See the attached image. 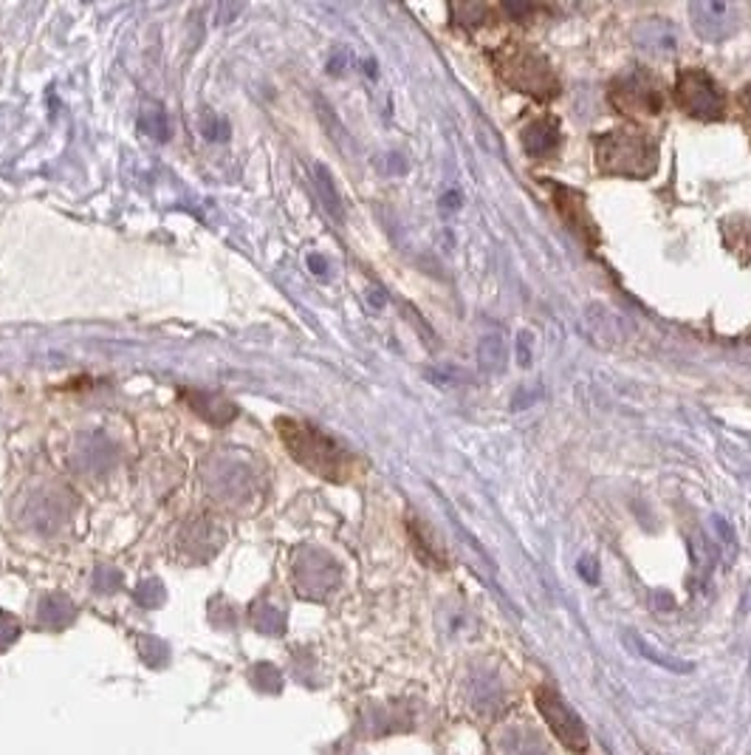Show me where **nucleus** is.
<instances>
[{
  "instance_id": "nucleus-1",
  "label": "nucleus",
  "mask_w": 751,
  "mask_h": 755,
  "mask_svg": "<svg viewBox=\"0 0 751 755\" xmlns=\"http://www.w3.org/2000/svg\"><path fill=\"white\" fill-rule=\"evenodd\" d=\"M277 433L283 438L285 451L309 473L325 481H348L356 470V462L343 444L323 433L320 428L300 419H277Z\"/></svg>"
},
{
  "instance_id": "nucleus-2",
  "label": "nucleus",
  "mask_w": 751,
  "mask_h": 755,
  "mask_svg": "<svg viewBox=\"0 0 751 755\" xmlns=\"http://www.w3.org/2000/svg\"><path fill=\"white\" fill-rule=\"evenodd\" d=\"M596 165L610 176L644 179L659 165V147L639 131H610L596 140Z\"/></svg>"
},
{
  "instance_id": "nucleus-3",
  "label": "nucleus",
  "mask_w": 751,
  "mask_h": 755,
  "mask_svg": "<svg viewBox=\"0 0 751 755\" xmlns=\"http://www.w3.org/2000/svg\"><path fill=\"white\" fill-rule=\"evenodd\" d=\"M494 66H497V74L508 86L523 93H531L537 100H548V97L560 91V82H557V74L551 71V63L540 52H534L531 46L508 43L506 48L494 54Z\"/></svg>"
},
{
  "instance_id": "nucleus-4",
  "label": "nucleus",
  "mask_w": 751,
  "mask_h": 755,
  "mask_svg": "<svg viewBox=\"0 0 751 755\" xmlns=\"http://www.w3.org/2000/svg\"><path fill=\"white\" fill-rule=\"evenodd\" d=\"M675 100L695 120H720L726 111L724 88L704 68H684L675 80Z\"/></svg>"
},
{
  "instance_id": "nucleus-5",
  "label": "nucleus",
  "mask_w": 751,
  "mask_h": 755,
  "mask_svg": "<svg viewBox=\"0 0 751 755\" xmlns=\"http://www.w3.org/2000/svg\"><path fill=\"white\" fill-rule=\"evenodd\" d=\"M610 106L625 116H659L664 108V93L652 74L632 68L610 86Z\"/></svg>"
},
{
  "instance_id": "nucleus-6",
  "label": "nucleus",
  "mask_w": 751,
  "mask_h": 755,
  "mask_svg": "<svg viewBox=\"0 0 751 755\" xmlns=\"http://www.w3.org/2000/svg\"><path fill=\"white\" fill-rule=\"evenodd\" d=\"M537 699V710L546 719L548 730H551L571 753H585L587 750V730L582 719L562 702V696L551 688H540L534 693Z\"/></svg>"
},
{
  "instance_id": "nucleus-7",
  "label": "nucleus",
  "mask_w": 751,
  "mask_h": 755,
  "mask_svg": "<svg viewBox=\"0 0 751 755\" xmlns=\"http://www.w3.org/2000/svg\"><path fill=\"white\" fill-rule=\"evenodd\" d=\"M690 21L698 37L709 43H720L738 32L740 14L731 3L724 0H695L690 3Z\"/></svg>"
},
{
  "instance_id": "nucleus-8",
  "label": "nucleus",
  "mask_w": 751,
  "mask_h": 755,
  "mask_svg": "<svg viewBox=\"0 0 751 755\" xmlns=\"http://www.w3.org/2000/svg\"><path fill=\"white\" fill-rule=\"evenodd\" d=\"M560 122L551 120V116H542V120H534L531 125L523 131V151L531 156V159H548L560 147Z\"/></svg>"
},
{
  "instance_id": "nucleus-9",
  "label": "nucleus",
  "mask_w": 751,
  "mask_h": 755,
  "mask_svg": "<svg viewBox=\"0 0 751 755\" xmlns=\"http://www.w3.org/2000/svg\"><path fill=\"white\" fill-rule=\"evenodd\" d=\"M636 41L650 54H672L679 48V29L672 26V21H647L636 32Z\"/></svg>"
},
{
  "instance_id": "nucleus-10",
  "label": "nucleus",
  "mask_w": 751,
  "mask_h": 755,
  "mask_svg": "<svg viewBox=\"0 0 751 755\" xmlns=\"http://www.w3.org/2000/svg\"><path fill=\"white\" fill-rule=\"evenodd\" d=\"M497 755H548L546 742L534 730L512 728L494 742Z\"/></svg>"
},
{
  "instance_id": "nucleus-11",
  "label": "nucleus",
  "mask_w": 751,
  "mask_h": 755,
  "mask_svg": "<svg viewBox=\"0 0 751 755\" xmlns=\"http://www.w3.org/2000/svg\"><path fill=\"white\" fill-rule=\"evenodd\" d=\"M553 196H557V207H560V212L565 215V221L573 230L580 232V235L585 230H591V219H587L585 204H582L576 192H571L568 187H553Z\"/></svg>"
},
{
  "instance_id": "nucleus-12",
  "label": "nucleus",
  "mask_w": 751,
  "mask_h": 755,
  "mask_svg": "<svg viewBox=\"0 0 751 755\" xmlns=\"http://www.w3.org/2000/svg\"><path fill=\"white\" fill-rule=\"evenodd\" d=\"M478 359H481V368L486 374H497L506 368V348H503V337L497 334H489L481 340V348H478Z\"/></svg>"
},
{
  "instance_id": "nucleus-13",
  "label": "nucleus",
  "mask_w": 751,
  "mask_h": 755,
  "mask_svg": "<svg viewBox=\"0 0 751 755\" xmlns=\"http://www.w3.org/2000/svg\"><path fill=\"white\" fill-rule=\"evenodd\" d=\"M627 643H630L632 648H636V654H641V656H644V659H650L652 665H661V668L672 670V674H686V670H692V665H684V663H679V659H672V656L659 654V651H655L650 643H647L644 636L627 634Z\"/></svg>"
},
{
  "instance_id": "nucleus-14",
  "label": "nucleus",
  "mask_w": 751,
  "mask_h": 755,
  "mask_svg": "<svg viewBox=\"0 0 751 755\" xmlns=\"http://www.w3.org/2000/svg\"><path fill=\"white\" fill-rule=\"evenodd\" d=\"M531 348H534L531 332L517 334V363H520L523 368H528V365H531Z\"/></svg>"
},
{
  "instance_id": "nucleus-15",
  "label": "nucleus",
  "mask_w": 751,
  "mask_h": 755,
  "mask_svg": "<svg viewBox=\"0 0 751 755\" xmlns=\"http://www.w3.org/2000/svg\"><path fill=\"white\" fill-rule=\"evenodd\" d=\"M740 106H743L746 113H751V82L743 86V91H740Z\"/></svg>"
}]
</instances>
